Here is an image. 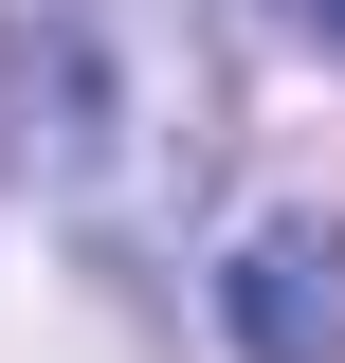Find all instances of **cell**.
<instances>
[{
	"mask_svg": "<svg viewBox=\"0 0 345 363\" xmlns=\"http://www.w3.org/2000/svg\"><path fill=\"white\" fill-rule=\"evenodd\" d=\"M273 18H291V37H327V55H345V0H273Z\"/></svg>",
	"mask_w": 345,
	"mask_h": 363,
	"instance_id": "3957f363",
	"label": "cell"
},
{
	"mask_svg": "<svg viewBox=\"0 0 345 363\" xmlns=\"http://www.w3.org/2000/svg\"><path fill=\"white\" fill-rule=\"evenodd\" d=\"M37 182L73 218V255H109V272H146L182 236V200L218 182V37H200V0H55Z\"/></svg>",
	"mask_w": 345,
	"mask_h": 363,
	"instance_id": "6da1fadb",
	"label": "cell"
},
{
	"mask_svg": "<svg viewBox=\"0 0 345 363\" xmlns=\"http://www.w3.org/2000/svg\"><path fill=\"white\" fill-rule=\"evenodd\" d=\"M236 363H345V218H255L218 272Z\"/></svg>",
	"mask_w": 345,
	"mask_h": 363,
	"instance_id": "7a4b0ae2",
	"label": "cell"
}]
</instances>
